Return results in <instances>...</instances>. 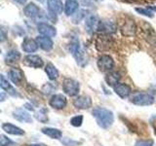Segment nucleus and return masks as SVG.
Wrapping results in <instances>:
<instances>
[{
    "mask_svg": "<svg viewBox=\"0 0 156 146\" xmlns=\"http://www.w3.org/2000/svg\"><path fill=\"white\" fill-rule=\"evenodd\" d=\"M14 1L18 2L19 4H22V5H23V4H26V3H27V0H14Z\"/></svg>",
    "mask_w": 156,
    "mask_h": 146,
    "instance_id": "obj_37",
    "label": "nucleus"
},
{
    "mask_svg": "<svg viewBox=\"0 0 156 146\" xmlns=\"http://www.w3.org/2000/svg\"><path fill=\"white\" fill-rule=\"evenodd\" d=\"M40 13V9L38 8V6L34 3H28L23 9V14L24 16L29 18V19H34L39 16Z\"/></svg>",
    "mask_w": 156,
    "mask_h": 146,
    "instance_id": "obj_15",
    "label": "nucleus"
},
{
    "mask_svg": "<svg viewBox=\"0 0 156 146\" xmlns=\"http://www.w3.org/2000/svg\"><path fill=\"white\" fill-rule=\"evenodd\" d=\"M69 50L71 51L73 57L76 58L77 62H81L84 61V57H83V52L81 51L80 49V46H79V42L77 40L73 41L71 44H70V47H69Z\"/></svg>",
    "mask_w": 156,
    "mask_h": 146,
    "instance_id": "obj_17",
    "label": "nucleus"
},
{
    "mask_svg": "<svg viewBox=\"0 0 156 146\" xmlns=\"http://www.w3.org/2000/svg\"><path fill=\"white\" fill-rule=\"evenodd\" d=\"M83 123V116L78 115V116H74L73 118L70 120V124L74 127H80Z\"/></svg>",
    "mask_w": 156,
    "mask_h": 146,
    "instance_id": "obj_31",
    "label": "nucleus"
},
{
    "mask_svg": "<svg viewBox=\"0 0 156 146\" xmlns=\"http://www.w3.org/2000/svg\"><path fill=\"white\" fill-rule=\"evenodd\" d=\"M127 1H133V0H127Z\"/></svg>",
    "mask_w": 156,
    "mask_h": 146,
    "instance_id": "obj_39",
    "label": "nucleus"
},
{
    "mask_svg": "<svg viewBox=\"0 0 156 146\" xmlns=\"http://www.w3.org/2000/svg\"><path fill=\"white\" fill-rule=\"evenodd\" d=\"M23 63L26 66L33 67V68H40L44 65L43 60L36 55H28L26 57H23Z\"/></svg>",
    "mask_w": 156,
    "mask_h": 146,
    "instance_id": "obj_6",
    "label": "nucleus"
},
{
    "mask_svg": "<svg viewBox=\"0 0 156 146\" xmlns=\"http://www.w3.org/2000/svg\"><path fill=\"white\" fill-rule=\"evenodd\" d=\"M112 39L107 34H100L96 39V48L99 51H105L110 48Z\"/></svg>",
    "mask_w": 156,
    "mask_h": 146,
    "instance_id": "obj_5",
    "label": "nucleus"
},
{
    "mask_svg": "<svg viewBox=\"0 0 156 146\" xmlns=\"http://www.w3.org/2000/svg\"><path fill=\"white\" fill-rule=\"evenodd\" d=\"M136 23L132 19H126V21L123 23L121 26V31L122 34L125 36H132L134 35L136 33Z\"/></svg>",
    "mask_w": 156,
    "mask_h": 146,
    "instance_id": "obj_13",
    "label": "nucleus"
},
{
    "mask_svg": "<svg viewBox=\"0 0 156 146\" xmlns=\"http://www.w3.org/2000/svg\"><path fill=\"white\" fill-rule=\"evenodd\" d=\"M28 146H45L44 144H38V143H35V144H30V145H28Z\"/></svg>",
    "mask_w": 156,
    "mask_h": 146,
    "instance_id": "obj_38",
    "label": "nucleus"
},
{
    "mask_svg": "<svg viewBox=\"0 0 156 146\" xmlns=\"http://www.w3.org/2000/svg\"><path fill=\"white\" fill-rule=\"evenodd\" d=\"M135 146H153L152 140H139L136 141Z\"/></svg>",
    "mask_w": 156,
    "mask_h": 146,
    "instance_id": "obj_33",
    "label": "nucleus"
},
{
    "mask_svg": "<svg viewBox=\"0 0 156 146\" xmlns=\"http://www.w3.org/2000/svg\"><path fill=\"white\" fill-rule=\"evenodd\" d=\"M22 48L26 53H34V52H36L38 49V43L36 42V40H33V39H30V38H27L23 40L22 44Z\"/></svg>",
    "mask_w": 156,
    "mask_h": 146,
    "instance_id": "obj_18",
    "label": "nucleus"
},
{
    "mask_svg": "<svg viewBox=\"0 0 156 146\" xmlns=\"http://www.w3.org/2000/svg\"><path fill=\"white\" fill-rule=\"evenodd\" d=\"M2 130L7 133L9 134H13V135H23L24 134V131L19 128V127L15 126L13 124H10V123H4L2 125Z\"/></svg>",
    "mask_w": 156,
    "mask_h": 146,
    "instance_id": "obj_19",
    "label": "nucleus"
},
{
    "mask_svg": "<svg viewBox=\"0 0 156 146\" xmlns=\"http://www.w3.org/2000/svg\"><path fill=\"white\" fill-rule=\"evenodd\" d=\"M98 67L102 72L110 71L114 67V61L108 55H102L98 60Z\"/></svg>",
    "mask_w": 156,
    "mask_h": 146,
    "instance_id": "obj_4",
    "label": "nucleus"
},
{
    "mask_svg": "<svg viewBox=\"0 0 156 146\" xmlns=\"http://www.w3.org/2000/svg\"><path fill=\"white\" fill-rule=\"evenodd\" d=\"M37 30L38 32L41 34L42 36H46V37H55L57 34L56 28L53 26L46 23H40L37 26Z\"/></svg>",
    "mask_w": 156,
    "mask_h": 146,
    "instance_id": "obj_8",
    "label": "nucleus"
},
{
    "mask_svg": "<svg viewBox=\"0 0 156 146\" xmlns=\"http://www.w3.org/2000/svg\"><path fill=\"white\" fill-rule=\"evenodd\" d=\"M48 9L54 15H61L62 10H65V5L62 0H48L47 1Z\"/></svg>",
    "mask_w": 156,
    "mask_h": 146,
    "instance_id": "obj_12",
    "label": "nucleus"
},
{
    "mask_svg": "<svg viewBox=\"0 0 156 146\" xmlns=\"http://www.w3.org/2000/svg\"><path fill=\"white\" fill-rule=\"evenodd\" d=\"M13 117L16 120L22 122V123H32V117L29 115L28 112L23 109H16L13 112Z\"/></svg>",
    "mask_w": 156,
    "mask_h": 146,
    "instance_id": "obj_14",
    "label": "nucleus"
},
{
    "mask_svg": "<svg viewBox=\"0 0 156 146\" xmlns=\"http://www.w3.org/2000/svg\"><path fill=\"white\" fill-rule=\"evenodd\" d=\"M66 103H67L66 97L62 94H58V95L53 96L50 99V105L55 109L65 108L66 106Z\"/></svg>",
    "mask_w": 156,
    "mask_h": 146,
    "instance_id": "obj_10",
    "label": "nucleus"
},
{
    "mask_svg": "<svg viewBox=\"0 0 156 146\" xmlns=\"http://www.w3.org/2000/svg\"><path fill=\"white\" fill-rule=\"evenodd\" d=\"M116 29V24L111 21H100L99 26H98V31L101 34H107V35L114 33Z\"/></svg>",
    "mask_w": 156,
    "mask_h": 146,
    "instance_id": "obj_7",
    "label": "nucleus"
},
{
    "mask_svg": "<svg viewBox=\"0 0 156 146\" xmlns=\"http://www.w3.org/2000/svg\"><path fill=\"white\" fill-rule=\"evenodd\" d=\"M93 116L96 119L98 125L102 129H108L112 126L114 121L113 113L104 107H97L92 112Z\"/></svg>",
    "mask_w": 156,
    "mask_h": 146,
    "instance_id": "obj_1",
    "label": "nucleus"
},
{
    "mask_svg": "<svg viewBox=\"0 0 156 146\" xmlns=\"http://www.w3.org/2000/svg\"><path fill=\"white\" fill-rule=\"evenodd\" d=\"M45 72L50 80H55L58 77V71L56 68V66L52 63H48L45 66Z\"/></svg>",
    "mask_w": 156,
    "mask_h": 146,
    "instance_id": "obj_27",
    "label": "nucleus"
},
{
    "mask_svg": "<svg viewBox=\"0 0 156 146\" xmlns=\"http://www.w3.org/2000/svg\"><path fill=\"white\" fill-rule=\"evenodd\" d=\"M21 58V53L17 50H11L7 52L6 56H5V62L8 64H12V63L17 62Z\"/></svg>",
    "mask_w": 156,
    "mask_h": 146,
    "instance_id": "obj_23",
    "label": "nucleus"
},
{
    "mask_svg": "<svg viewBox=\"0 0 156 146\" xmlns=\"http://www.w3.org/2000/svg\"><path fill=\"white\" fill-rule=\"evenodd\" d=\"M36 42L38 43V46L44 51H51L54 46V43L50 37H46L42 35L36 37Z\"/></svg>",
    "mask_w": 156,
    "mask_h": 146,
    "instance_id": "obj_16",
    "label": "nucleus"
},
{
    "mask_svg": "<svg viewBox=\"0 0 156 146\" xmlns=\"http://www.w3.org/2000/svg\"><path fill=\"white\" fill-rule=\"evenodd\" d=\"M88 14L87 10H79L74 16L72 17V23H79L81 22V19H84Z\"/></svg>",
    "mask_w": 156,
    "mask_h": 146,
    "instance_id": "obj_28",
    "label": "nucleus"
},
{
    "mask_svg": "<svg viewBox=\"0 0 156 146\" xmlns=\"http://www.w3.org/2000/svg\"><path fill=\"white\" fill-rule=\"evenodd\" d=\"M35 118L38 120L42 122V123H46V122L48 121V116H47V111L46 109H40L39 111H37L35 113Z\"/></svg>",
    "mask_w": 156,
    "mask_h": 146,
    "instance_id": "obj_29",
    "label": "nucleus"
},
{
    "mask_svg": "<svg viewBox=\"0 0 156 146\" xmlns=\"http://www.w3.org/2000/svg\"><path fill=\"white\" fill-rule=\"evenodd\" d=\"M0 34H1V35H0V37H1V39H0V40H1V42H4L5 39H6V34H5L3 28L1 29V30H0Z\"/></svg>",
    "mask_w": 156,
    "mask_h": 146,
    "instance_id": "obj_35",
    "label": "nucleus"
},
{
    "mask_svg": "<svg viewBox=\"0 0 156 146\" xmlns=\"http://www.w3.org/2000/svg\"><path fill=\"white\" fill-rule=\"evenodd\" d=\"M114 92L116 95H118L121 99H126L131 95V88L130 86L126 85V84H117L114 87Z\"/></svg>",
    "mask_w": 156,
    "mask_h": 146,
    "instance_id": "obj_20",
    "label": "nucleus"
},
{
    "mask_svg": "<svg viewBox=\"0 0 156 146\" xmlns=\"http://www.w3.org/2000/svg\"><path fill=\"white\" fill-rule=\"evenodd\" d=\"M131 102L139 106H147L154 102V96L146 92H136L131 97Z\"/></svg>",
    "mask_w": 156,
    "mask_h": 146,
    "instance_id": "obj_2",
    "label": "nucleus"
},
{
    "mask_svg": "<svg viewBox=\"0 0 156 146\" xmlns=\"http://www.w3.org/2000/svg\"><path fill=\"white\" fill-rule=\"evenodd\" d=\"M83 4L86 6H90L91 4H95V0H83Z\"/></svg>",
    "mask_w": 156,
    "mask_h": 146,
    "instance_id": "obj_36",
    "label": "nucleus"
},
{
    "mask_svg": "<svg viewBox=\"0 0 156 146\" xmlns=\"http://www.w3.org/2000/svg\"><path fill=\"white\" fill-rule=\"evenodd\" d=\"M9 78L16 85H20L23 79V73L19 68H12L9 71Z\"/></svg>",
    "mask_w": 156,
    "mask_h": 146,
    "instance_id": "obj_21",
    "label": "nucleus"
},
{
    "mask_svg": "<svg viewBox=\"0 0 156 146\" xmlns=\"http://www.w3.org/2000/svg\"><path fill=\"white\" fill-rule=\"evenodd\" d=\"M100 19L97 15H90L86 18L85 21V27L88 33H93L94 31H98V26H99Z\"/></svg>",
    "mask_w": 156,
    "mask_h": 146,
    "instance_id": "obj_9",
    "label": "nucleus"
},
{
    "mask_svg": "<svg viewBox=\"0 0 156 146\" xmlns=\"http://www.w3.org/2000/svg\"><path fill=\"white\" fill-rule=\"evenodd\" d=\"M42 133L53 139H60L62 137V131L55 128H43Z\"/></svg>",
    "mask_w": 156,
    "mask_h": 146,
    "instance_id": "obj_25",
    "label": "nucleus"
},
{
    "mask_svg": "<svg viewBox=\"0 0 156 146\" xmlns=\"http://www.w3.org/2000/svg\"><path fill=\"white\" fill-rule=\"evenodd\" d=\"M0 146H10V145H13L14 142L12 140H10L8 137H6L5 135H1L0 136Z\"/></svg>",
    "mask_w": 156,
    "mask_h": 146,
    "instance_id": "obj_32",
    "label": "nucleus"
},
{
    "mask_svg": "<svg viewBox=\"0 0 156 146\" xmlns=\"http://www.w3.org/2000/svg\"><path fill=\"white\" fill-rule=\"evenodd\" d=\"M119 80H120V74L118 72H115V71L107 73L105 76V81L107 83V85L111 87H115L118 84Z\"/></svg>",
    "mask_w": 156,
    "mask_h": 146,
    "instance_id": "obj_24",
    "label": "nucleus"
},
{
    "mask_svg": "<svg viewBox=\"0 0 156 146\" xmlns=\"http://www.w3.org/2000/svg\"><path fill=\"white\" fill-rule=\"evenodd\" d=\"M63 92L69 96H75L79 92V83L71 78H66L62 83Z\"/></svg>",
    "mask_w": 156,
    "mask_h": 146,
    "instance_id": "obj_3",
    "label": "nucleus"
},
{
    "mask_svg": "<svg viewBox=\"0 0 156 146\" xmlns=\"http://www.w3.org/2000/svg\"><path fill=\"white\" fill-rule=\"evenodd\" d=\"M0 86H1V88L4 90V91H7V92H9L10 95H12V96H19L17 94V92L15 91L13 89V87L11 86V84L9 83V81L6 79V78L4 77V75H1L0 76Z\"/></svg>",
    "mask_w": 156,
    "mask_h": 146,
    "instance_id": "obj_26",
    "label": "nucleus"
},
{
    "mask_svg": "<svg viewBox=\"0 0 156 146\" xmlns=\"http://www.w3.org/2000/svg\"><path fill=\"white\" fill-rule=\"evenodd\" d=\"M62 143L65 144L66 146H76L79 143L77 142V141H74V140H71L69 138H66L65 140H62Z\"/></svg>",
    "mask_w": 156,
    "mask_h": 146,
    "instance_id": "obj_34",
    "label": "nucleus"
},
{
    "mask_svg": "<svg viewBox=\"0 0 156 146\" xmlns=\"http://www.w3.org/2000/svg\"><path fill=\"white\" fill-rule=\"evenodd\" d=\"M79 7V4L76 0H66L65 3V13L67 17L72 16Z\"/></svg>",
    "mask_w": 156,
    "mask_h": 146,
    "instance_id": "obj_22",
    "label": "nucleus"
},
{
    "mask_svg": "<svg viewBox=\"0 0 156 146\" xmlns=\"http://www.w3.org/2000/svg\"><path fill=\"white\" fill-rule=\"evenodd\" d=\"M73 105L79 109H88L92 106V99L88 96H80L73 100Z\"/></svg>",
    "mask_w": 156,
    "mask_h": 146,
    "instance_id": "obj_11",
    "label": "nucleus"
},
{
    "mask_svg": "<svg viewBox=\"0 0 156 146\" xmlns=\"http://www.w3.org/2000/svg\"><path fill=\"white\" fill-rule=\"evenodd\" d=\"M136 11L140 15H144L145 17L153 18V12L151 11V9L148 8H136Z\"/></svg>",
    "mask_w": 156,
    "mask_h": 146,
    "instance_id": "obj_30",
    "label": "nucleus"
}]
</instances>
